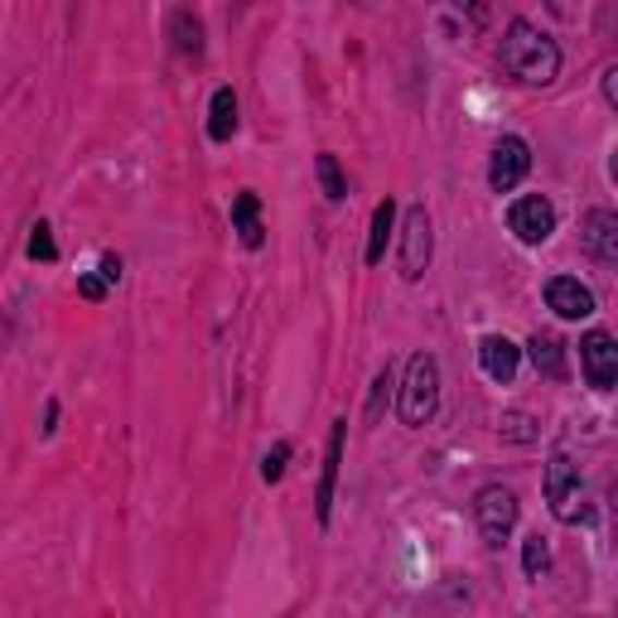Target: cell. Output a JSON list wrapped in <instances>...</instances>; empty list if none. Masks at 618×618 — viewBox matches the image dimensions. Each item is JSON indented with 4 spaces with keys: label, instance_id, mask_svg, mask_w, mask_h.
Returning <instances> with one entry per match:
<instances>
[{
    "label": "cell",
    "instance_id": "6da1fadb",
    "mask_svg": "<svg viewBox=\"0 0 618 618\" xmlns=\"http://www.w3.org/2000/svg\"><path fill=\"white\" fill-rule=\"evenodd\" d=\"M502 69L522 87H550L560 77V44L532 20H512L502 29Z\"/></svg>",
    "mask_w": 618,
    "mask_h": 618
},
{
    "label": "cell",
    "instance_id": "7a4b0ae2",
    "mask_svg": "<svg viewBox=\"0 0 618 618\" xmlns=\"http://www.w3.org/2000/svg\"><path fill=\"white\" fill-rule=\"evenodd\" d=\"M397 411L411 431L435 421V411H440V363H435V353H411L407 377L397 387Z\"/></svg>",
    "mask_w": 618,
    "mask_h": 618
},
{
    "label": "cell",
    "instance_id": "3957f363",
    "mask_svg": "<svg viewBox=\"0 0 618 618\" xmlns=\"http://www.w3.org/2000/svg\"><path fill=\"white\" fill-rule=\"evenodd\" d=\"M542 488H546V508L556 522H580L584 517V478L570 455H550Z\"/></svg>",
    "mask_w": 618,
    "mask_h": 618
},
{
    "label": "cell",
    "instance_id": "277c9868",
    "mask_svg": "<svg viewBox=\"0 0 618 618\" xmlns=\"http://www.w3.org/2000/svg\"><path fill=\"white\" fill-rule=\"evenodd\" d=\"M431 256H435V222H431V208L425 204H411L407 218H401V280H421L431 271Z\"/></svg>",
    "mask_w": 618,
    "mask_h": 618
},
{
    "label": "cell",
    "instance_id": "5b68a950",
    "mask_svg": "<svg viewBox=\"0 0 618 618\" xmlns=\"http://www.w3.org/2000/svg\"><path fill=\"white\" fill-rule=\"evenodd\" d=\"M517 493L502 488V483H488V488H478L474 498V522H478V536L488 546H502L508 536L517 532Z\"/></svg>",
    "mask_w": 618,
    "mask_h": 618
},
{
    "label": "cell",
    "instance_id": "8992f818",
    "mask_svg": "<svg viewBox=\"0 0 618 618\" xmlns=\"http://www.w3.org/2000/svg\"><path fill=\"white\" fill-rule=\"evenodd\" d=\"M508 228H512V238L522 242V246H542L550 232H556V204H550L546 194H522V198H512Z\"/></svg>",
    "mask_w": 618,
    "mask_h": 618
},
{
    "label": "cell",
    "instance_id": "52a82bcc",
    "mask_svg": "<svg viewBox=\"0 0 618 618\" xmlns=\"http://www.w3.org/2000/svg\"><path fill=\"white\" fill-rule=\"evenodd\" d=\"M526 170H532V145L522 136H502L488 155V189L493 194H512L526 179Z\"/></svg>",
    "mask_w": 618,
    "mask_h": 618
},
{
    "label": "cell",
    "instance_id": "ba28073f",
    "mask_svg": "<svg viewBox=\"0 0 618 618\" xmlns=\"http://www.w3.org/2000/svg\"><path fill=\"white\" fill-rule=\"evenodd\" d=\"M580 367H584V381H590L594 391H614V381H618V348H614L609 329H590L580 339Z\"/></svg>",
    "mask_w": 618,
    "mask_h": 618
},
{
    "label": "cell",
    "instance_id": "9c48e42d",
    "mask_svg": "<svg viewBox=\"0 0 618 618\" xmlns=\"http://www.w3.org/2000/svg\"><path fill=\"white\" fill-rule=\"evenodd\" d=\"M580 246L594 256V262L614 266L618 262V213H609V208H590V213H584Z\"/></svg>",
    "mask_w": 618,
    "mask_h": 618
},
{
    "label": "cell",
    "instance_id": "30bf717a",
    "mask_svg": "<svg viewBox=\"0 0 618 618\" xmlns=\"http://www.w3.org/2000/svg\"><path fill=\"white\" fill-rule=\"evenodd\" d=\"M343 440H348V421H334L329 449H324V474H319V488H314V517H319V526H329V512H334V488H339Z\"/></svg>",
    "mask_w": 618,
    "mask_h": 618
},
{
    "label": "cell",
    "instance_id": "8fae6325",
    "mask_svg": "<svg viewBox=\"0 0 618 618\" xmlns=\"http://www.w3.org/2000/svg\"><path fill=\"white\" fill-rule=\"evenodd\" d=\"M546 305L560 314V319H590L594 314V290L584 286L580 276H550L546 280Z\"/></svg>",
    "mask_w": 618,
    "mask_h": 618
},
{
    "label": "cell",
    "instance_id": "7c38bea8",
    "mask_svg": "<svg viewBox=\"0 0 618 618\" xmlns=\"http://www.w3.org/2000/svg\"><path fill=\"white\" fill-rule=\"evenodd\" d=\"M478 367L488 381H498V387H508L517 377V367H522V348L512 339H502V334H488V339H478Z\"/></svg>",
    "mask_w": 618,
    "mask_h": 618
},
{
    "label": "cell",
    "instance_id": "4fadbf2b",
    "mask_svg": "<svg viewBox=\"0 0 618 618\" xmlns=\"http://www.w3.org/2000/svg\"><path fill=\"white\" fill-rule=\"evenodd\" d=\"M526 358H532V367L550 381H566L570 377V358H566V343L556 339V334H532L526 339Z\"/></svg>",
    "mask_w": 618,
    "mask_h": 618
},
{
    "label": "cell",
    "instance_id": "5bb4252c",
    "mask_svg": "<svg viewBox=\"0 0 618 618\" xmlns=\"http://www.w3.org/2000/svg\"><path fill=\"white\" fill-rule=\"evenodd\" d=\"M232 232L242 238L246 252H256V246L266 242V228H262V198H256L252 189H242V194L232 198Z\"/></svg>",
    "mask_w": 618,
    "mask_h": 618
},
{
    "label": "cell",
    "instance_id": "9a60e30c",
    "mask_svg": "<svg viewBox=\"0 0 618 618\" xmlns=\"http://www.w3.org/2000/svg\"><path fill=\"white\" fill-rule=\"evenodd\" d=\"M208 136L218 145L238 136V93H232V87H218V93H213V102H208Z\"/></svg>",
    "mask_w": 618,
    "mask_h": 618
},
{
    "label": "cell",
    "instance_id": "2e32d148",
    "mask_svg": "<svg viewBox=\"0 0 618 618\" xmlns=\"http://www.w3.org/2000/svg\"><path fill=\"white\" fill-rule=\"evenodd\" d=\"M391 228H397V204L381 198V204L373 208V232H367V266H381L387 242H391Z\"/></svg>",
    "mask_w": 618,
    "mask_h": 618
},
{
    "label": "cell",
    "instance_id": "e0dca14e",
    "mask_svg": "<svg viewBox=\"0 0 618 618\" xmlns=\"http://www.w3.org/2000/svg\"><path fill=\"white\" fill-rule=\"evenodd\" d=\"M170 35H174V49L184 53V59H198V53H204V25H198L194 10H174Z\"/></svg>",
    "mask_w": 618,
    "mask_h": 618
},
{
    "label": "cell",
    "instance_id": "ac0fdd59",
    "mask_svg": "<svg viewBox=\"0 0 618 618\" xmlns=\"http://www.w3.org/2000/svg\"><path fill=\"white\" fill-rule=\"evenodd\" d=\"M536 415L532 411H502L498 415V440H508V445H532L536 440Z\"/></svg>",
    "mask_w": 618,
    "mask_h": 618
},
{
    "label": "cell",
    "instance_id": "d6986e66",
    "mask_svg": "<svg viewBox=\"0 0 618 618\" xmlns=\"http://www.w3.org/2000/svg\"><path fill=\"white\" fill-rule=\"evenodd\" d=\"M314 174H319V184H324V198H329V204H343V198H348V184H343L339 160H334L329 150L314 155Z\"/></svg>",
    "mask_w": 618,
    "mask_h": 618
},
{
    "label": "cell",
    "instance_id": "ffe728a7",
    "mask_svg": "<svg viewBox=\"0 0 618 618\" xmlns=\"http://www.w3.org/2000/svg\"><path fill=\"white\" fill-rule=\"evenodd\" d=\"M391 387H397V377H391V367H381L373 377V391H367V425L381 421V411H387V401H391Z\"/></svg>",
    "mask_w": 618,
    "mask_h": 618
},
{
    "label": "cell",
    "instance_id": "44dd1931",
    "mask_svg": "<svg viewBox=\"0 0 618 618\" xmlns=\"http://www.w3.org/2000/svg\"><path fill=\"white\" fill-rule=\"evenodd\" d=\"M546 560H550L546 536H542V532H532V536H526V542H522V570H526V580H542Z\"/></svg>",
    "mask_w": 618,
    "mask_h": 618
},
{
    "label": "cell",
    "instance_id": "7402d4cb",
    "mask_svg": "<svg viewBox=\"0 0 618 618\" xmlns=\"http://www.w3.org/2000/svg\"><path fill=\"white\" fill-rule=\"evenodd\" d=\"M29 256H35V262H59V242H53L49 222H35V228H29Z\"/></svg>",
    "mask_w": 618,
    "mask_h": 618
},
{
    "label": "cell",
    "instance_id": "603a6c76",
    "mask_svg": "<svg viewBox=\"0 0 618 618\" xmlns=\"http://www.w3.org/2000/svg\"><path fill=\"white\" fill-rule=\"evenodd\" d=\"M286 464H290V440H276L271 455L262 459V478L266 483H280V478H286Z\"/></svg>",
    "mask_w": 618,
    "mask_h": 618
},
{
    "label": "cell",
    "instance_id": "cb8c5ba5",
    "mask_svg": "<svg viewBox=\"0 0 618 618\" xmlns=\"http://www.w3.org/2000/svg\"><path fill=\"white\" fill-rule=\"evenodd\" d=\"M77 295L83 300H107V280L102 276H77Z\"/></svg>",
    "mask_w": 618,
    "mask_h": 618
},
{
    "label": "cell",
    "instance_id": "d4e9b609",
    "mask_svg": "<svg viewBox=\"0 0 618 618\" xmlns=\"http://www.w3.org/2000/svg\"><path fill=\"white\" fill-rule=\"evenodd\" d=\"M440 5L459 10V15H469V20H483V15H488V0H440Z\"/></svg>",
    "mask_w": 618,
    "mask_h": 618
},
{
    "label": "cell",
    "instance_id": "484cf974",
    "mask_svg": "<svg viewBox=\"0 0 618 618\" xmlns=\"http://www.w3.org/2000/svg\"><path fill=\"white\" fill-rule=\"evenodd\" d=\"M599 87H604V102H609V107H618V69H604Z\"/></svg>",
    "mask_w": 618,
    "mask_h": 618
},
{
    "label": "cell",
    "instance_id": "4316f807",
    "mask_svg": "<svg viewBox=\"0 0 618 618\" xmlns=\"http://www.w3.org/2000/svg\"><path fill=\"white\" fill-rule=\"evenodd\" d=\"M102 280H107V286H117V280H121V256H102Z\"/></svg>",
    "mask_w": 618,
    "mask_h": 618
},
{
    "label": "cell",
    "instance_id": "83f0119b",
    "mask_svg": "<svg viewBox=\"0 0 618 618\" xmlns=\"http://www.w3.org/2000/svg\"><path fill=\"white\" fill-rule=\"evenodd\" d=\"M44 435H53L59 431V401H49V407H44V425H39Z\"/></svg>",
    "mask_w": 618,
    "mask_h": 618
}]
</instances>
